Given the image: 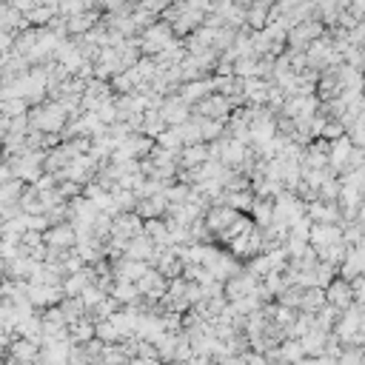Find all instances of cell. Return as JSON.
<instances>
[{
  "label": "cell",
  "instance_id": "83f0119b",
  "mask_svg": "<svg viewBox=\"0 0 365 365\" xmlns=\"http://www.w3.org/2000/svg\"><path fill=\"white\" fill-rule=\"evenodd\" d=\"M0 114H6L9 120H12V117H23V114H29V103H26V100H20V98L0 100Z\"/></svg>",
  "mask_w": 365,
  "mask_h": 365
},
{
  "label": "cell",
  "instance_id": "5bb4252c",
  "mask_svg": "<svg viewBox=\"0 0 365 365\" xmlns=\"http://www.w3.org/2000/svg\"><path fill=\"white\" fill-rule=\"evenodd\" d=\"M66 20V34L69 37H83L91 26H95L98 20H100V15L98 12H77V15H69V18H63Z\"/></svg>",
  "mask_w": 365,
  "mask_h": 365
},
{
  "label": "cell",
  "instance_id": "8fae6325",
  "mask_svg": "<svg viewBox=\"0 0 365 365\" xmlns=\"http://www.w3.org/2000/svg\"><path fill=\"white\" fill-rule=\"evenodd\" d=\"M305 217H308V223H326V225H340V208H337V203L311 200V203H305Z\"/></svg>",
  "mask_w": 365,
  "mask_h": 365
},
{
  "label": "cell",
  "instance_id": "484cf974",
  "mask_svg": "<svg viewBox=\"0 0 365 365\" xmlns=\"http://www.w3.org/2000/svg\"><path fill=\"white\" fill-rule=\"evenodd\" d=\"M23 189H26V182H20V180H15V177L6 180L4 186H0V206H18Z\"/></svg>",
  "mask_w": 365,
  "mask_h": 365
},
{
  "label": "cell",
  "instance_id": "9a60e30c",
  "mask_svg": "<svg viewBox=\"0 0 365 365\" xmlns=\"http://www.w3.org/2000/svg\"><path fill=\"white\" fill-rule=\"evenodd\" d=\"M66 340H69V345H83L88 340H95V323L88 317L74 319V323L66 326Z\"/></svg>",
  "mask_w": 365,
  "mask_h": 365
},
{
  "label": "cell",
  "instance_id": "836d02e7",
  "mask_svg": "<svg viewBox=\"0 0 365 365\" xmlns=\"http://www.w3.org/2000/svg\"><path fill=\"white\" fill-rule=\"evenodd\" d=\"M4 365H23V362H18V359H12V357H6V359H4Z\"/></svg>",
  "mask_w": 365,
  "mask_h": 365
},
{
  "label": "cell",
  "instance_id": "ac0fdd59",
  "mask_svg": "<svg viewBox=\"0 0 365 365\" xmlns=\"http://www.w3.org/2000/svg\"><path fill=\"white\" fill-rule=\"evenodd\" d=\"M143 237H149L154 246H171L168 240V225L163 217L157 220H143Z\"/></svg>",
  "mask_w": 365,
  "mask_h": 365
},
{
  "label": "cell",
  "instance_id": "7a4b0ae2",
  "mask_svg": "<svg viewBox=\"0 0 365 365\" xmlns=\"http://www.w3.org/2000/svg\"><path fill=\"white\" fill-rule=\"evenodd\" d=\"M137 40H140V55L154 58V55H160V52L166 49V46H171L177 37L171 34V26H168V23L154 20L149 29H143L140 34H137Z\"/></svg>",
  "mask_w": 365,
  "mask_h": 365
},
{
  "label": "cell",
  "instance_id": "4dcf8cb0",
  "mask_svg": "<svg viewBox=\"0 0 365 365\" xmlns=\"http://www.w3.org/2000/svg\"><path fill=\"white\" fill-rule=\"evenodd\" d=\"M240 359H243V365H271L268 357H265V354H257V351H246Z\"/></svg>",
  "mask_w": 365,
  "mask_h": 365
},
{
  "label": "cell",
  "instance_id": "d6986e66",
  "mask_svg": "<svg viewBox=\"0 0 365 365\" xmlns=\"http://www.w3.org/2000/svg\"><path fill=\"white\" fill-rule=\"evenodd\" d=\"M326 340H328V334H323V331H308V334L300 337V348H303L305 357H323Z\"/></svg>",
  "mask_w": 365,
  "mask_h": 365
},
{
  "label": "cell",
  "instance_id": "277c9868",
  "mask_svg": "<svg viewBox=\"0 0 365 365\" xmlns=\"http://www.w3.org/2000/svg\"><path fill=\"white\" fill-rule=\"evenodd\" d=\"M43 246L49 251H69V248H74V228L69 223L49 225L43 232Z\"/></svg>",
  "mask_w": 365,
  "mask_h": 365
},
{
  "label": "cell",
  "instance_id": "d4e9b609",
  "mask_svg": "<svg viewBox=\"0 0 365 365\" xmlns=\"http://www.w3.org/2000/svg\"><path fill=\"white\" fill-rule=\"evenodd\" d=\"M58 15V9L55 6H46V4H40V6H34L32 12H26L23 18H26V23L29 26H34V29H43V26H49V20Z\"/></svg>",
  "mask_w": 365,
  "mask_h": 365
},
{
  "label": "cell",
  "instance_id": "1f68e13d",
  "mask_svg": "<svg viewBox=\"0 0 365 365\" xmlns=\"http://www.w3.org/2000/svg\"><path fill=\"white\" fill-rule=\"evenodd\" d=\"M131 0H100V9L103 12H117V9H123V6H128Z\"/></svg>",
  "mask_w": 365,
  "mask_h": 365
},
{
  "label": "cell",
  "instance_id": "cb8c5ba5",
  "mask_svg": "<svg viewBox=\"0 0 365 365\" xmlns=\"http://www.w3.org/2000/svg\"><path fill=\"white\" fill-rule=\"evenodd\" d=\"M274 351H277L280 365H283V362H303V359H305V354H303V348H300V340H283Z\"/></svg>",
  "mask_w": 365,
  "mask_h": 365
},
{
  "label": "cell",
  "instance_id": "6da1fadb",
  "mask_svg": "<svg viewBox=\"0 0 365 365\" xmlns=\"http://www.w3.org/2000/svg\"><path fill=\"white\" fill-rule=\"evenodd\" d=\"M26 117H29V128H34L40 134H60V128L69 120L66 112L60 109V103H55V100H46V103L29 109Z\"/></svg>",
  "mask_w": 365,
  "mask_h": 365
},
{
  "label": "cell",
  "instance_id": "52a82bcc",
  "mask_svg": "<svg viewBox=\"0 0 365 365\" xmlns=\"http://www.w3.org/2000/svg\"><path fill=\"white\" fill-rule=\"evenodd\" d=\"M323 297H326V305H331V308H337V311H345L348 305H354L351 286H348V280H343V277H334V280L323 288Z\"/></svg>",
  "mask_w": 365,
  "mask_h": 365
},
{
  "label": "cell",
  "instance_id": "e0dca14e",
  "mask_svg": "<svg viewBox=\"0 0 365 365\" xmlns=\"http://www.w3.org/2000/svg\"><path fill=\"white\" fill-rule=\"evenodd\" d=\"M362 246H357V248H345V257H343V263L337 265V271L343 274V280H354V277H359L362 274Z\"/></svg>",
  "mask_w": 365,
  "mask_h": 365
},
{
  "label": "cell",
  "instance_id": "4fadbf2b",
  "mask_svg": "<svg viewBox=\"0 0 365 365\" xmlns=\"http://www.w3.org/2000/svg\"><path fill=\"white\" fill-rule=\"evenodd\" d=\"M6 354H9L12 359H18V362H23V365H32V362H37V357H40V345L32 343V340L15 337V340L9 343V348H6Z\"/></svg>",
  "mask_w": 365,
  "mask_h": 365
},
{
  "label": "cell",
  "instance_id": "7c38bea8",
  "mask_svg": "<svg viewBox=\"0 0 365 365\" xmlns=\"http://www.w3.org/2000/svg\"><path fill=\"white\" fill-rule=\"evenodd\" d=\"M4 265H6V280H15V283H26L34 274V268H37V263L32 257H26V254H18V257L6 260Z\"/></svg>",
  "mask_w": 365,
  "mask_h": 365
},
{
  "label": "cell",
  "instance_id": "3957f363",
  "mask_svg": "<svg viewBox=\"0 0 365 365\" xmlns=\"http://www.w3.org/2000/svg\"><path fill=\"white\" fill-rule=\"evenodd\" d=\"M26 300L34 311H46V308H52L63 300V291H60V286H32V283H26Z\"/></svg>",
  "mask_w": 365,
  "mask_h": 365
},
{
  "label": "cell",
  "instance_id": "603a6c76",
  "mask_svg": "<svg viewBox=\"0 0 365 365\" xmlns=\"http://www.w3.org/2000/svg\"><path fill=\"white\" fill-rule=\"evenodd\" d=\"M197 117V114H194ZM197 128H200V140L203 143H214L217 137H223L225 123L223 120H208V117H197Z\"/></svg>",
  "mask_w": 365,
  "mask_h": 365
},
{
  "label": "cell",
  "instance_id": "30bf717a",
  "mask_svg": "<svg viewBox=\"0 0 365 365\" xmlns=\"http://www.w3.org/2000/svg\"><path fill=\"white\" fill-rule=\"evenodd\" d=\"M208 160V146L206 143H192V146H182L177 152V168L180 171H194Z\"/></svg>",
  "mask_w": 365,
  "mask_h": 365
},
{
  "label": "cell",
  "instance_id": "ba28073f",
  "mask_svg": "<svg viewBox=\"0 0 365 365\" xmlns=\"http://www.w3.org/2000/svg\"><path fill=\"white\" fill-rule=\"evenodd\" d=\"M137 234H143V220L137 217L134 211H128V214H114V217H112V237L128 243V240L137 237Z\"/></svg>",
  "mask_w": 365,
  "mask_h": 365
},
{
  "label": "cell",
  "instance_id": "4316f807",
  "mask_svg": "<svg viewBox=\"0 0 365 365\" xmlns=\"http://www.w3.org/2000/svg\"><path fill=\"white\" fill-rule=\"evenodd\" d=\"M58 308L63 311V317H66V323H74V319L86 317V308H83V303H80L77 297H63V300L58 303Z\"/></svg>",
  "mask_w": 365,
  "mask_h": 365
},
{
  "label": "cell",
  "instance_id": "8992f818",
  "mask_svg": "<svg viewBox=\"0 0 365 365\" xmlns=\"http://www.w3.org/2000/svg\"><path fill=\"white\" fill-rule=\"evenodd\" d=\"M157 112H160V117L166 120V126H182V123L192 117V106L182 103L177 95H166Z\"/></svg>",
  "mask_w": 365,
  "mask_h": 365
},
{
  "label": "cell",
  "instance_id": "44dd1931",
  "mask_svg": "<svg viewBox=\"0 0 365 365\" xmlns=\"http://www.w3.org/2000/svg\"><path fill=\"white\" fill-rule=\"evenodd\" d=\"M109 297H112L120 308L134 305L137 300H140V294H137V286H134V283H114V286H112V291H109Z\"/></svg>",
  "mask_w": 365,
  "mask_h": 365
},
{
  "label": "cell",
  "instance_id": "d6a6232c",
  "mask_svg": "<svg viewBox=\"0 0 365 365\" xmlns=\"http://www.w3.org/2000/svg\"><path fill=\"white\" fill-rule=\"evenodd\" d=\"M6 280V265H4V260H0V283Z\"/></svg>",
  "mask_w": 365,
  "mask_h": 365
},
{
  "label": "cell",
  "instance_id": "9c48e42d",
  "mask_svg": "<svg viewBox=\"0 0 365 365\" xmlns=\"http://www.w3.org/2000/svg\"><path fill=\"white\" fill-rule=\"evenodd\" d=\"M208 95H214V83H211V77L192 80V83H180V86H177V98H180L182 103H189V106L200 103V100L208 98Z\"/></svg>",
  "mask_w": 365,
  "mask_h": 365
},
{
  "label": "cell",
  "instance_id": "2e32d148",
  "mask_svg": "<svg viewBox=\"0 0 365 365\" xmlns=\"http://www.w3.org/2000/svg\"><path fill=\"white\" fill-rule=\"evenodd\" d=\"M152 251H154V243H152L149 237H143V234H137V237H131V240L126 243L123 257H126V260H134V263H146V265H149Z\"/></svg>",
  "mask_w": 365,
  "mask_h": 365
},
{
  "label": "cell",
  "instance_id": "ffe728a7",
  "mask_svg": "<svg viewBox=\"0 0 365 365\" xmlns=\"http://www.w3.org/2000/svg\"><path fill=\"white\" fill-rule=\"evenodd\" d=\"M160 131H166V120L160 117V112L146 109V112H143V120H140V131H137V134L152 137V140H154V137H157Z\"/></svg>",
  "mask_w": 365,
  "mask_h": 365
},
{
  "label": "cell",
  "instance_id": "7402d4cb",
  "mask_svg": "<svg viewBox=\"0 0 365 365\" xmlns=\"http://www.w3.org/2000/svg\"><path fill=\"white\" fill-rule=\"evenodd\" d=\"M326 305V297H323V288H303V297H300V314H317L319 308Z\"/></svg>",
  "mask_w": 365,
  "mask_h": 365
},
{
  "label": "cell",
  "instance_id": "f1b7e54d",
  "mask_svg": "<svg viewBox=\"0 0 365 365\" xmlns=\"http://www.w3.org/2000/svg\"><path fill=\"white\" fill-rule=\"evenodd\" d=\"M95 340H100L103 345H112V343H120L114 326L109 323V319H100V323H95Z\"/></svg>",
  "mask_w": 365,
  "mask_h": 365
},
{
  "label": "cell",
  "instance_id": "f546056e",
  "mask_svg": "<svg viewBox=\"0 0 365 365\" xmlns=\"http://www.w3.org/2000/svg\"><path fill=\"white\" fill-rule=\"evenodd\" d=\"M345 134V128H343V123L340 120H326V126H323V131H319V137H323V140H337V137H343Z\"/></svg>",
  "mask_w": 365,
  "mask_h": 365
},
{
  "label": "cell",
  "instance_id": "5b68a950",
  "mask_svg": "<svg viewBox=\"0 0 365 365\" xmlns=\"http://www.w3.org/2000/svg\"><path fill=\"white\" fill-rule=\"evenodd\" d=\"M137 286V294H140L143 300H163L166 297V288H168V280L163 277V274L160 271H154V268H149L146 274H143V277L140 280H137L134 283Z\"/></svg>",
  "mask_w": 365,
  "mask_h": 365
}]
</instances>
